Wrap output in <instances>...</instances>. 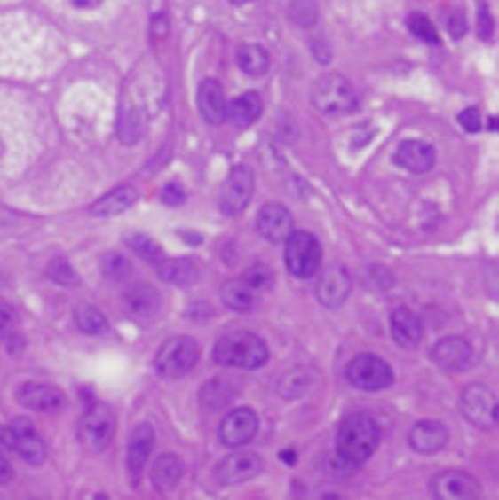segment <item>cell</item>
I'll return each instance as SVG.
<instances>
[{"label": "cell", "instance_id": "obj_1", "mask_svg": "<svg viewBox=\"0 0 499 500\" xmlns=\"http://www.w3.org/2000/svg\"><path fill=\"white\" fill-rule=\"evenodd\" d=\"M379 441L381 431L377 420L368 412H353L339 425L335 449L347 468H360L377 450Z\"/></svg>", "mask_w": 499, "mask_h": 500}, {"label": "cell", "instance_id": "obj_2", "mask_svg": "<svg viewBox=\"0 0 499 500\" xmlns=\"http://www.w3.org/2000/svg\"><path fill=\"white\" fill-rule=\"evenodd\" d=\"M213 358L217 364L233 369H261L269 361V347L253 332H229L215 342Z\"/></svg>", "mask_w": 499, "mask_h": 500}, {"label": "cell", "instance_id": "obj_3", "mask_svg": "<svg viewBox=\"0 0 499 500\" xmlns=\"http://www.w3.org/2000/svg\"><path fill=\"white\" fill-rule=\"evenodd\" d=\"M311 103L319 113L339 116L355 113L360 106V97L345 76L339 73H325L311 87Z\"/></svg>", "mask_w": 499, "mask_h": 500}, {"label": "cell", "instance_id": "obj_4", "mask_svg": "<svg viewBox=\"0 0 499 500\" xmlns=\"http://www.w3.org/2000/svg\"><path fill=\"white\" fill-rule=\"evenodd\" d=\"M115 412L107 404H91L79 420L76 436H79V442L84 450L91 452V455H99V452L108 449L115 436Z\"/></svg>", "mask_w": 499, "mask_h": 500}, {"label": "cell", "instance_id": "obj_5", "mask_svg": "<svg viewBox=\"0 0 499 500\" xmlns=\"http://www.w3.org/2000/svg\"><path fill=\"white\" fill-rule=\"evenodd\" d=\"M199 361V345L191 337H173L162 342L154 356V371L162 379H181Z\"/></svg>", "mask_w": 499, "mask_h": 500}, {"label": "cell", "instance_id": "obj_6", "mask_svg": "<svg viewBox=\"0 0 499 500\" xmlns=\"http://www.w3.org/2000/svg\"><path fill=\"white\" fill-rule=\"evenodd\" d=\"M321 245L307 230H293L285 240V264L295 278H311L321 264Z\"/></svg>", "mask_w": 499, "mask_h": 500}, {"label": "cell", "instance_id": "obj_7", "mask_svg": "<svg viewBox=\"0 0 499 500\" xmlns=\"http://www.w3.org/2000/svg\"><path fill=\"white\" fill-rule=\"evenodd\" d=\"M124 316L139 326H151L162 310V296L149 283H135L124 291L121 299Z\"/></svg>", "mask_w": 499, "mask_h": 500}, {"label": "cell", "instance_id": "obj_8", "mask_svg": "<svg viewBox=\"0 0 499 500\" xmlns=\"http://www.w3.org/2000/svg\"><path fill=\"white\" fill-rule=\"evenodd\" d=\"M351 385L368 393H377L393 385V371L377 355H357L347 366Z\"/></svg>", "mask_w": 499, "mask_h": 500}, {"label": "cell", "instance_id": "obj_9", "mask_svg": "<svg viewBox=\"0 0 499 500\" xmlns=\"http://www.w3.org/2000/svg\"><path fill=\"white\" fill-rule=\"evenodd\" d=\"M255 192V173L245 164H237L231 168V173L221 189V213L227 216H235L249 207Z\"/></svg>", "mask_w": 499, "mask_h": 500}, {"label": "cell", "instance_id": "obj_10", "mask_svg": "<svg viewBox=\"0 0 499 500\" xmlns=\"http://www.w3.org/2000/svg\"><path fill=\"white\" fill-rule=\"evenodd\" d=\"M459 404H462L463 417L473 426L491 428L497 425V398L487 387L478 385V382L465 387Z\"/></svg>", "mask_w": 499, "mask_h": 500}, {"label": "cell", "instance_id": "obj_11", "mask_svg": "<svg viewBox=\"0 0 499 500\" xmlns=\"http://www.w3.org/2000/svg\"><path fill=\"white\" fill-rule=\"evenodd\" d=\"M432 495L438 500H475L481 495L479 482L465 471H443L433 476Z\"/></svg>", "mask_w": 499, "mask_h": 500}, {"label": "cell", "instance_id": "obj_12", "mask_svg": "<svg viewBox=\"0 0 499 500\" xmlns=\"http://www.w3.org/2000/svg\"><path fill=\"white\" fill-rule=\"evenodd\" d=\"M257 431H259V418H257L255 410L241 406V409L231 410L227 417L223 418L219 426V441L229 449H239L243 444L251 442L255 439Z\"/></svg>", "mask_w": 499, "mask_h": 500}, {"label": "cell", "instance_id": "obj_13", "mask_svg": "<svg viewBox=\"0 0 499 500\" xmlns=\"http://www.w3.org/2000/svg\"><path fill=\"white\" fill-rule=\"evenodd\" d=\"M263 471V460L255 452H235L217 465V480L225 487H235L245 480L255 479Z\"/></svg>", "mask_w": 499, "mask_h": 500}, {"label": "cell", "instance_id": "obj_14", "mask_svg": "<svg viewBox=\"0 0 499 500\" xmlns=\"http://www.w3.org/2000/svg\"><path fill=\"white\" fill-rule=\"evenodd\" d=\"M293 230V216L283 205L271 202V205H265L259 210V215H257V232H259L265 240L279 245V242H285L289 238Z\"/></svg>", "mask_w": 499, "mask_h": 500}, {"label": "cell", "instance_id": "obj_15", "mask_svg": "<svg viewBox=\"0 0 499 500\" xmlns=\"http://www.w3.org/2000/svg\"><path fill=\"white\" fill-rule=\"evenodd\" d=\"M11 428L14 434V450L19 452V457L28 465L41 466L46 460V447L35 425L27 417H17Z\"/></svg>", "mask_w": 499, "mask_h": 500}, {"label": "cell", "instance_id": "obj_16", "mask_svg": "<svg viewBox=\"0 0 499 500\" xmlns=\"http://www.w3.org/2000/svg\"><path fill=\"white\" fill-rule=\"evenodd\" d=\"M17 401L36 412H54L65 406L67 398L59 387L43 385V382H25L17 390Z\"/></svg>", "mask_w": 499, "mask_h": 500}, {"label": "cell", "instance_id": "obj_17", "mask_svg": "<svg viewBox=\"0 0 499 500\" xmlns=\"http://www.w3.org/2000/svg\"><path fill=\"white\" fill-rule=\"evenodd\" d=\"M154 447V431L149 423H140L135 431L131 433L127 444V468L132 482H139L143 468L149 460Z\"/></svg>", "mask_w": 499, "mask_h": 500}, {"label": "cell", "instance_id": "obj_18", "mask_svg": "<svg viewBox=\"0 0 499 500\" xmlns=\"http://www.w3.org/2000/svg\"><path fill=\"white\" fill-rule=\"evenodd\" d=\"M197 106L202 119L209 124H213V127H219V124L227 121V100H225V92L219 81L205 78L199 84Z\"/></svg>", "mask_w": 499, "mask_h": 500}, {"label": "cell", "instance_id": "obj_19", "mask_svg": "<svg viewBox=\"0 0 499 500\" xmlns=\"http://www.w3.org/2000/svg\"><path fill=\"white\" fill-rule=\"evenodd\" d=\"M393 162L413 175H424L433 168L435 148L424 140H403L393 154Z\"/></svg>", "mask_w": 499, "mask_h": 500}, {"label": "cell", "instance_id": "obj_20", "mask_svg": "<svg viewBox=\"0 0 499 500\" xmlns=\"http://www.w3.org/2000/svg\"><path fill=\"white\" fill-rule=\"evenodd\" d=\"M471 358L470 342L462 337H446L438 340L432 350V361L440 366L443 372H457L467 366Z\"/></svg>", "mask_w": 499, "mask_h": 500}, {"label": "cell", "instance_id": "obj_21", "mask_svg": "<svg viewBox=\"0 0 499 500\" xmlns=\"http://www.w3.org/2000/svg\"><path fill=\"white\" fill-rule=\"evenodd\" d=\"M351 277L345 269L333 267L319 277L317 299L327 309H337L349 299Z\"/></svg>", "mask_w": 499, "mask_h": 500}, {"label": "cell", "instance_id": "obj_22", "mask_svg": "<svg viewBox=\"0 0 499 500\" xmlns=\"http://www.w3.org/2000/svg\"><path fill=\"white\" fill-rule=\"evenodd\" d=\"M448 428L440 420H419L411 428L409 444L419 455H435L448 444Z\"/></svg>", "mask_w": 499, "mask_h": 500}, {"label": "cell", "instance_id": "obj_23", "mask_svg": "<svg viewBox=\"0 0 499 500\" xmlns=\"http://www.w3.org/2000/svg\"><path fill=\"white\" fill-rule=\"evenodd\" d=\"M392 334L401 348L408 350L417 348V345L421 342V334H424V328H421L416 312H411L408 307L395 309L392 315Z\"/></svg>", "mask_w": 499, "mask_h": 500}, {"label": "cell", "instance_id": "obj_24", "mask_svg": "<svg viewBox=\"0 0 499 500\" xmlns=\"http://www.w3.org/2000/svg\"><path fill=\"white\" fill-rule=\"evenodd\" d=\"M159 277L165 280V283L177 285V286H186L193 285L194 280L201 275V267L197 259H191V256H178V259H162L157 264Z\"/></svg>", "mask_w": 499, "mask_h": 500}, {"label": "cell", "instance_id": "obj_25", "mask_svg": "<svg viewBox=\"0 0 499 500\" xmlns=\"http://www.w3.org/2000/svg\"><path fill=\"white\" fill-rule=\"evenodd\" d=\"M263 114V98L259 92H245V95L231 100L227 108V119L235 124L237 129H247L259 121Z\"/></svg>", "mask_w": 499, "mask_h": 500}, {"label": "cell", "instance_id": "obj_26", "mask_svg": "<svg viewBox=\"0 0 499 500\" xmlns=\"http://www.w3.org/2000/svg\"><path fill=\"white\" fill-rule=\"evenodd\" d=\"M319 372L309 366H297L281 377L277 390L283 398H299L307 393H313L317 387Z\"/></svg>", "mask_w": 499, "mask_h": 500}, {"label": "cell", "instance_id": "obj_27", "mask_svg": "<svg viewBox=\"0 0 499 500\" xmlns=\"http://www.w3.org/2000/svg\"><path fill=\"white\" fill-rule=\"evenodd\" d=\"M183 473H185L183 460L173 455V452H165V455H161L157 460H154L151 480L157 490L169 492L177 487Z\"/></svg>", "mask_w": 499, "mask_h": 500}, {"label": "cell", "instance_id": "obj_28", "mask_svg": "<svg viewBox=\"0 0 499 500\" xmlns=\"http://www.w3.org/2000/svg\"><path fill=\"white\" fill-rule=\"evenodd\" d=\"M137 199H139L137 189H132L129 184L119 186V189H115L105 194V197H100L95 205L91 207V213L95 216H116L135 205Z\"/></svg>", "mask_w": 499, "mask_h": 500}, {"label": "cell", "instance_id": "obj_29", "mask_svg": "<svg viewBox=\"0 0 499 500\" xmlns=\"http://www.w3.org/2000/svg\"><path fill=\"white\" fill-rule=\"evenodd\" d=\"M237 65L247 76L261 78L269 73L271 57L261 44H243L237 51Z\"/></svg>", "mask_w": 499, "mask_h": 500}, {"label": "cell", "instance_id": "obj_30", "mask_svg": "<svg viewBox=\"0 0 499 500\" xmlns=\"http://www.w3.org/2000/svg\"><path fill=\"white\" fill-rule=\"evenodd\" d=\"M221 294H223V302L227 304L231 310L247 312L251 310L255 304V293L241 278L227 280V283L223 285Z\"/></svg>", "mask_w": 499, "mask_h": 500}, {"label": "cell", "instance_id": "obj_31", "mask_svg": "<svg viewBox=\"0 0 499 500\" xmlns=\"http://www.w3.org/2000/svg\"><path fill=\"white\" fill-rule=\"evenodd\" d=\"M75 323L79 326V331L91 334V337H99V334L108 331L105 315L97 307H91V304H79L75 309Z\"/></svg>", "mask_w": 499, "mask_h": 500}, {"label": "cell", "instance_id": "obj_32", "mask_svg": "<svg viewBox=\"0 0 499 500\" xmlns=\"http://www.w3.org/2000/svg\"><path fill=\"white\" fill-rule=\"evenodd\" d=\"M147 127L145 113L140 108H129L119 119V138L124 145H135L143 137Z\"/></svg>", "mask_w": 499, "mask_h": 500}, {"label": "cell", "instance_id": "obj_33", "mask_svg": "<svg viewBox=\"0 0 499 500\" xmlns=\"http://www.w3.org/2000/svg\"><path fill=\"white\" fill-rule=\"evenodd\" d=\"M127 245L139 259H143L149 264H159L167 256L159 242L153 240L151 237H147V234H131L127 238Z\"/></svg>", "mask_w": 499, "mask_h": 500}, {"label": "cell", "instance_id": "obj_34", "mask_svg": "<svg viewBox=\"0 0 499 500\" xmlns=\"http://www.w3.org/2000/svg\"><path fill=\"white\" fill-rule=\"evenodd\" d=\"M233 398V385L227 379H215L202 387L201 401L209 409H221Z\"/></svg>", "mask_w": 499, "mask_h": 500}, {"label": "cell", "instance_id": "obj_35", "mask_svg": "<svg viewBox=\"0 0 499 500\" xmlns=\"http://www.w3.org/2000/svg\"><path fill=\"white\" fill-rule=\"evenodd\" d=\"M241 280L251 288V291L257 293H267L269 288H273L275 285V272L269 267V264H263V262H257L253 267H249Z\"/></svg>", "mask_w": 499, "mask_h": 500}, {"label": "cell", "instance_id": "obj_36", "mask_svg": "<svg viewBox=\"0 0 499 500\" xmlns=\"http://www.w3.org/2000/svg\"><path fill=\"white\" fill-rule=\"evenodd\" d=\"M408 28H409V33L419 38L421 43H425V44H441V38H440V33H438V28L433 27V22L427 19V14L424 12H413L408 17Z\"/></svg>", "mask_w": 499, "mask_h": 500}, {"label": "cell", "instance_id": "obj_37", "mask_svg": "<svg viewBox=\"0 0 499 500\" xmlns=\"http://www.w3.org/2000/svg\"><path fill=\"white\" fill-rule=\"evenodd\" d=\"M100 272L111 283H121V280L131 277L132 267L127 256H123L121 253H108L100 262Z\"/></svg>", "mask_w": 499, "mask_h": 500}, {"label": "cell", "instance_id": "obj_38", "mask_svg": "<svg viewBox=\"0 0 499 500\" xmlns=\"http://www.w3.org/2000/svg\"><path fill=\"white\" fill-rule=\"evenodd\" d=\"M46 277L60 286H76L81 283L79 275H76L75 269L70 267V262L67 259H62V256L51 261L49 267H46Z\"/></svg>", "mask_w": 499, "mask_h": 500}, {"label": "cell", "instance_id": "obj_39", "mask_svg": "<svg viewBox=\"0 0 499 500\" xmlns=\"http://www.w3.org/2000/svg\"><path fill=\"white\" fill-rule=\"evenodd\" d=\"M289 17L299 27H313L319 17V9L315 0H291Z\"/></svg>", "mask_w": 499, "mask_h": 500}, {"label": "cell", "instance_id": "obj_40", "mask_svg": "<svg viewBox=\"0 0 499 500\" xmlns=\"http://www.w3.org/2000/svg\"><path fill=\"white\" fill-rule=\"evenodd\" d=\"M19 312L9 302H0V340H6L12 332H17Z\"/></svg>", "mask_w": 499, "mask_h": 500}, {"label": "cell", "instance_id": "obj_41", "mask_svg": "<svg viewBox=\"0 0 499 500\" xmlns=\"http://www.w3.org/2000/svg\"><path fill=\"white\" fill-rule=\"evenodd\" d=\"M478 35L481 41H491L494 36V19H491L486 0H481L478 6Z\"/></svg>", "mask_w": 499, "mask_h": 500}, {"label": "cell", "instance_id": "obj_42", "mask_svg": "<svg viewBox=\"0 0 499 500\" xmlns=\"http://www.w3.org/2000/svg\"><path fill=\"white\" fill-rule=\"evenodd\" d=\"M446 27H448L449 36L454 38V41H459V38H463L467 35L465 12L459 11V9H455L454 12H449V17L446 20Z\"/></svg>", "mask_w": 499, "mask_h": 500}, {"label": "cell", "instance_id": "obj_43", "mask_svg": "<svg viewBox=\"0 0 499 500\" xmlns=\"http://www.w3.org/2000/svg\"><path fill=\"white\" fill-rule=\"evenodd\" d=\"M459 124H462V127L467 132H471V135H475V132H479L481 130V113H479V108L470 106V108H465V111L459 113Z\"/></svg>", "mask_w": 499, "mask_h": 500}, {"label": "cell", "instance_id": "obj_44", "mask_svg": "<svg viewBox=\"0 0 499 500\" xmlns=\"http://www.w3.org/2000/svg\"><path fill=\"white\" fill-rule=\"evenodd\" d=\"M185 199H186V194H185V191H183V186L178 184V183L167 184L165 189H162V192H161V200L165 202V205H169V207L183 205Z\"/></svg>", "mask_w": 499, "mask_h": 500}, {"label": "cell", "instance_id": "obj_45", "mask_svg": "<svg viewBox=\"0 0 499 500\" xmlns=\"http://www.w3.org/2000/svg\"><path fill=\"white\" fill-rule=\"evenodd\" d=\"M12 450H14L12 428L0 425V452H12Z\"/></svg>", "mask_w": 499, "mask_h": 500}, {"label": "cell", "instance_id": "obj_46", "mask_svg": "<svg viewBox=\"0 0 499 500\" xmlns=\"http://www.w3.org/2000/svg\"><path fill=\"white\" fill-rule=\"evenodd\" d=\"M313 54H315V59L321 62V65H327V62L331 60V49H329V44L327 43H313Z\"/></svg>", "mask_w": 499, "mask_h": 500}, {"label": "cell", "instance_id": "obj_47", "mask_svg": "<svg viewBox=\"0 0 499 500\" xmlns=\"http://www.w3.org/2000/svg\"><path fill=\"white\" fill-rule=\"evenodd\" d=\"M12 479V466L6 460L4 452H0V482H9Z\"/></svg>", "mask_w": 499, "mask_h": 500}, {"label": "cell", "instance_id": "obj_48", "mask_svg": "<svg viewBox=\"0 0 499 500\" xmlns=\"http://www.w3.org/2000/svg\"><path fill=\"white\" fill-rule=\"evenodd\" d=\"M103 0H70V4L75 6V9H84V11H91V9H97L100 6Z\"/></svg>", "mask_w": 499, "mask_h": 500}, {"label": "cell", "instance_id": "obj_49", "mask_svg": "<svg viewBox=\"0 0 499 500\" xmlns=\"http://www.w3.org/2000/svg\"><path fill=\"white\" fill-rule=\"evenodd\" d=\"M489 130H497V116H491L489 119Z\"/></svg>", "mask_w": 499, "mask_h": 500}, {"label": "cell", "instance_id": "obj_50", "mask_svg": "<svg viewBox=\"0 0 499 500\" xmlns=\"http://www.w3.org/2000/svg\"><path fill=\"white\" fill-rule=\"evenodd\" d=\"M231 4H235V6H243V4H247V3H251V0H229Z\"/></svg>", "mask_w": 499, "mask_h": 500}, {"label": "cell", "instance_id": "obj_51", "mask_svg": "<svg viewBox=\"0 0 499 500\" xmlns=\"http://www.w3.org/2000/svg\"><path fill=\"white\" fill-rule=\"evenodd\" d=\"M4 154V143H3V138H0V156Z\"/></svg>", "mask_w": 499, "mask_h": 500}]
</instances>
